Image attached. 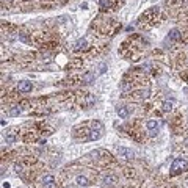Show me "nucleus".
Returning a JSON list of instances; mask_svg holds the SVG:
<instances>
[{"label":"nucleus","mask_w":188,"mask_h":188,"mask_svg":"<svg viewBox=\"0 0 188 188\" xmlns=\"http://www.w3.org/2000/svg\"><path fill=\"white\" fill-rule=\"evenodd\" d=\"M32 82H28V80H22V82H19V91L21 93H30L32 91Z\"/></svg>","instance_id":"3"},{"label":"nucleus","mask_w":188,"mask_h":188,"mask_svg":"<svg viewBox=\"0 0 188 188\" xmlns=\"http://www.w3.org/2000/svg\"><path fill=\"white\" fill-rule=\"evenodd\" d=\"M99 3H101V6H102V8H108V6L111 5V2H110V0H99Z\"/></svg>","instance_id":"18"},{"label":"nucleus","mask_w":188,"mask_h":188,"mask_svg":"<svg viewBox=\"0 0 188 188\" xmlns=\"http://www.w3.org/2000/svg\"><path fill=\"white\" fill-rule=\"evenodd\" d=\"M180 36H182V33H180L179 30L174 28V30H171V32H169V34H168V39H169V41H179Z\"/></svg>","instance_id":"8"},{"label":"nucleus","mask_w":188,"mask_h":188,"mask_svg":"<svg viewBox=\"0 0 188 188\" xmlns=\"http://www.w3.org/2000/svg\"><path fill=\"white\" fill-rule=\"evenodd\" d=\"M118 154H119V157H122L124 160H132L133 157H135L132 149H127V147H118Z\"/></svg>","instance_id":"2"},{"label":"nucleus","mask_w":188,"mask_h":188,"mask_svg":"<svg viewBox=\"0 0 188 188\" xmlns=\"http://www.w3.org/2000/svg\"><path fill=\"white\" fill-rule=\"evenodd\" d=\"M103 182H105V183H108V185H111V183H114V182H116V177H114V176H107V177L103 179Z\"/></svg>","instance_id":"15"},{"label":"nucleus","mask_w":188,"mask_h":188,"mask_svg":"<svg viewBox=\"0 0 188 188\" xmlns=\"http://www.w3.org/2000/svg\"><path fill=\"white\" fill-rule=\"evenodd\" d=\"M94 102H96V99L93 97V96H90V94H88V96H86V99H85V103H86V108H90V107L93 105Z\"/></svg>","instance_id":"14"},{"label":"nucleus","mask_w":188,"mask_h":188,"mask_svg":"<svg viewBox=\"0 0 188 188\" xmlns=\"http://www.w3.org/2000/svg\"><path fill=\"white\" fill-rule=\"evenodd\" d=\"M185 169H188V162L187 160L185 158H174V162H172V165H171V174L176 176V174H179V172H182Z\"/></svg>","instance_id":"1"},{"label":"nucleus","mask_w":188,"mask_h":188,"mask_svg":"<svg viewBox=\"0 0 188 188\" xmlns=\"http://www.w3.org/2000/svg\"><path fill=\"white\" fill-rule=\"evenodd\" d=\"M91 127H93V130H99V132H103V124L101 121H93L91 122Z\"/></svg>","instance_id":"11"},{"label":"nucleus","mask_w":188,"mask_h":188,"mask_svg":"<svg viewBox=\"0 0 188 188\" xmlns=\"http://www.w3.org/2000/svg\"><path fill=\"white\" fill-rule=\"evenodd\" d=\"M43 183H44L45 187L52 188L53 183H55V177H53L52 174H44V176H43Z\"/></svg>","instance_id":"5"},{"label":"nucleus","mask_w":188,"mask_h":188,"mask_svg":"<svg viewBox=\"0 0 188 188\" xmlns=\"http://www.w3.org/2000/svg\"><path fill=\"white\" fill-rule=\"evenodd\" d=\"M5 141L6 143H14L16 141V130H11V132H8L5 135Z\"/></svg>","instance_id":"10"},{"label":"nucleus","mask_w":188,"mask_h":188,"mask_svg":"<svg viewBox=\"0 0 188 188\" xmlns=\"http://www.w3.org/2000/svg\"><path fill=\"white\" fill-rule=\"evenodd\" d=\"M94 79H96V75L93 74V72H85V74L82 75V82H85V83L94 82Z\"/></svg>","instance_id":"9"},{"label":"nucleus","mask_w":188,"mask_h":188,"mask_svg":"<svg viewBox=\"0 0 188 188\" xmlns=\"http://www.w3.org/2000/svg\"><path fill=\"white\" fill-rule=\"evenodd\" d=\"M99 155H101V151H93V152L90 154L91 158H99Z\"/></svg>","instance_id":"19"},{"label":"nucleus","mask_w":188,"mask_h":188,"mask_svg":"<svg viewBox=\"0 0 188 188\" xmlns=\"http://www.w3.org/2000/svg\"><path fill=\"white\" fill-rule=\"evenodd\" d=\"M19 113H21V108H19V107H11V110H10L11 116H17Z\"/></svg>","instance_id":"16"},{"label":"nucleus","mask_w":188,"mask_h":188,"mask_svg":"<svg viewBox=\"0 0 188 188\" xmlns=\"http://www.w3.org/2000/svg\"><path fill=\"white\" fill-rule=\"evenodd\" d=\"M77 183H79V185H82V187H86V185H90V180H88L86 177H83V176H79V177H77Z\"/></svg>","instance_id":"13"},{"label":"nucleus","mask_w":188,"mask_h":188,"mask_svg":"<svg viewBox=\"0 0 188 188\" xmlns=\"http://www.w3.org/2000/svg\"><path fill=\"white\" fill-rule=\"evenodd\" d=\"M146 127H147L149 132L155 133L157 130H158V122H157L155 119H149V121H147V124H146Z\"/></svg>","instance_id":"7"},{"label":"nucleus","mask_w":188,"mask_h":188,"mask_svg":"<svg viewBox=\"0 0 188 188\" xmlns=\"http://www.w3.org/2000/svg\"><path fill=\"white\" fill-rule=\"evenodd\" d=\"M86 49H88V43H86V39H85V38H82V39H77V41H75L74 50L80 52V50H86Z\"/></svg>","instance_id":"4"},{"label":"nucleus","mask_w":188,"mask_h":188,"mask_svg":"<svg viewBox=\"0 0 188 188\" xmlns=\"http://www.w3.org/2000/svg\"><path fill=\"white\" fill-rule=\"evenodd\" d=\"M162 108H163V111H171L172 110V103L171 102H163Z\"/></svg>","instance_id":"17"},{"label":"nucleus","mask_w":188,"mask_h":188,"mask_svg":"<svg viewBox=\"0 0 188 188\" xmlns=\"http://www.w3.org/2000/svg\"><path fill=\"white\" fill-rule=\"evenodd\" d=\"M14 168H16V171H17V172H22V166H21V165H16Z\"/></svg>","instance_id":"21"},{"label":"nucleus","mask_w":188,"mask_h":188,"mask_svg":"<svg viewBox=\"0 0 188 188\" xmlns=\"http://www.w3.org/2000/svg\"><path fill=\"white\" fill-rule=\"evenodd\" d=\"M105 69H107V64L102 63V64H101V69H99V72H101V74H103V72H105Z\"/></svg>","instance_id":"20"},{"label":"nucleus","mask_w":188,"mask_h":188,"mask_svg":"<svg viewBox=\"0 0 188 188\" xmlns=\"http://www.w3.org/2000/svg\"><path fill=\"white\" fill-rule=\"evenodd\" d=\"M116 113H118V116L121 118V119H125V118L129 116V110H127V107H124V105H119L116 108Z\"/></svg>","instance_id":"6"},{"label":"nucleus","mask_w":188,"mask_h":188,"mask_svg":"<svg viewBox=\"0 0 188 188\" xmlns=\"http://www.w3.org/2000/svg\"><path fill=\"white\" fill-rule=\"evenodd\" d=\"M3 188H10V183L8 182H3Z\"/></svg>","instance_id":"22"},{"label":"nucleus","mask_w":188,"mask_h":188,"mask_svg":"<svg viewBox=\"0 0 188 188\" xmlns=\"http://www.w3.org/2000/svg\"><path fill=\"white\" fill-rule=\"evenodd\" d=\"M102 136V132H99V130H91V133H90V136H88V140H99V138Z\"/></svg>","instance_id":"12"}]
</instances>
